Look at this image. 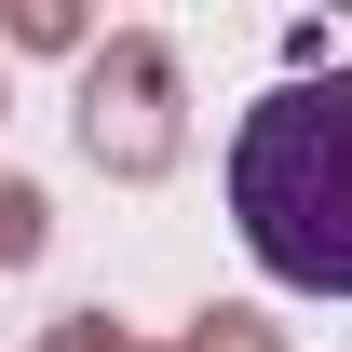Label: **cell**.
Instances as JSON below:
<instances>
[{
  "label": "cell",
  "mask_w": 352,
  "mask_h": 352,
  "mask_svg": "<svg viewBox=\"0 0 352 352\" xmlns=\"http://www.w3.org/2000/svg\"><path fill=\"white\" fill-rule=\"evenodd\" d=\"M230 230L271 285L352 298V68H311L230 122Z\"/></svg>",
  "instance_id": "cell-1"
},
{
  "label": "cell",
  "mask_w": 352,
  "mask_h": 352,
  "mask_svg": "<svg viewBox=\"0 0 352 352\" xmlns=\"http://www.w3.org/2000/svg\"><path fill=\"white\" fill-rule=\"evenodd\" d=\"M82 149H95V176H122V190L176 176V149H190V68H176V41L109 28V41L82 54Z\"/></svg>",
  "instance_id": "cell-2"
},
{
  "label": "cell",
  "mask_w": 352,
  "mask_h": 352,
  "mask_svg": "<svg viewBox=\"0 0 352 352\" xmlns=\"http://www.w3.org/2000/svg\"><path fill=\"white\" fill-rule=\"evenodd\" d=\"M0 41H14V54H95V28L68 14V0H14V14H0Z\"/></svg>",
  "instance_id": "cell-3"
},
{
  "label": "cell",
  "mask_w": 352,
  "mask_h": 352,
  "mask_svg": "<svg viewBox=\"0 0 352 352\" xmlns=\"http://www.w3.org/2000/svg\"><path fill=\"white\" fill-rule=\"evenodd\" d=\"M41 230H54V204L28 190V176H0V271H28V258H41Z\"/></svg>",
  "instance_id": "cell-4"
},
{
  "label": "cell",
  "mask_w": 352,
  "mask_h": 352,
  "mask_svg": "<svg viewBox=\"0 0 352 352\" xmlns=\"http://www.w3.org/2000/svg\"><path fill=\"white\" fill-rule=\"evenodd\" d=\"M176 352H285V325H258V311H204Z\"/></svg>",
  "instance_id": "cell-5"
},
{
  "label": "cell",
  "mask_w": 352,
  "mask_h": 352,
  "mask_svg": "<svg viewBox=\"0 0 352 352\" xmlns=\"http://www.w3.org/2000/svg\"><path fill=\"white\" fill-rule=\"evenodd\" d=\"M41 352H135V339L109 325V311H68V325H41Z\"/></svg>",
  "instance_id": "cell-6"
}]
</instances>
